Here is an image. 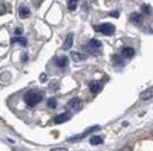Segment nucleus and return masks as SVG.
Instances as JSON below:
<instances>
[{"label": "nucleus", "mask_w": 153, "mask_h": 151, "mask_svg": "<svg viewBox=\"0 0 153 151\" xmlns=\"http://www.w3.org/2000/svg\"><path fill=\"white\" fill-rule=\"evenodd\" d=\"M129 18H131V21H132L134 24H138V25L142 24V15H140L139 13H132Z\"/></svg>", "instance_id": "ddd939ff"}, {"label": "nucleus", "mask_w": 153, "mask_h": 151, "mask_svg": "<svg viewBox=\"0 0 153 151\" xmlns=\"http://www.w3.org/2000/svg\"><path fill=\"white\" fill-rule=\"evenodd\" d=\"M11 43H20L21 46H25L27 45V39H25V38H21V37H17V38H13V39H11Z\"/></svg>", "instance_id": "f3484780"}, {"label": "nucleus", "mask_w": 153, "mask_h": 151, "mask_svg": "<svg viewBox=\"0 0 153 151\" xmlns=\"http://www.w3.org/2000/svg\"><path fill=\"white\" fill-rule=\"evenodd\" d=\"M88 88H90V91L93 94H98L102 90V84L100 81H91L88 84Z\"/></svg>", "instance_id": "0eeeda50"}, {"label": "nucleus", "mask_w": 153, "mask_h": 151, "mask_svg": "<svg viewBox=\"0 0 153 151\" xmlns=\"http://www.w3.org/2000/svg\"><path fill=\"white\" fill-rule=\"evenodd\" d=\"M6 11H7V7H6V4H4V3H0V15L6 14Z\"/></svg>", "instance_id": "412c9836"}, {"label": "nucleus", "mask_w": 153, "mask_h": 151, "mask_svg": "<svg viewBox=\"0 0 153 151\" xmlns=\"http://www.w3.org/2000/svg\"><path fill=\"white\" fill-rule=\"evenodd\" d=\"M118 151H132V148H131V147H122V148H120Z\"/></svg>", "instance_id": "b1692460"}, {"label": "nucleus", "mask_w": 153, "mask_h": 151, "mask_svg": "<svg viewBox=\"0 0 153 151\" xmlns=\"http://www.w3.org/2000/svg\"><path fill=\"white\" fill-rule=\"evenodd\" d=\"M101 143H102L101 136H91V137H90V144H93V146H98V144H101Z\"/></svg>", "instance_id": "2eb2a0df"}, {"label": "nucleus", "mask_w": 153, "mask_h": 151, "mask_svg": "<svg viewBox=\"0 0 153 151\" xmlns=\"http://www.w3.org/2000/svg\"><path fill=\"white\" fill-rule=\"evenodd\" d=\"M47 80H48L47 74H45V73H42V74H41V77H39V81H41V82H45Z\"/></svg>", "instance_id": "4be33fe9"}, {"label": "nucleus", "mask_w": 153, "mask_h": 151, "mask_svg": "<svg viewBox=\"0 0 153 151\" xmlns=\"http://www.w3.org/2000/svg\"><path fill=\"white\" fill-rule=\"evenodd\" d=\"M77 3H79V0H68V9L70 11H74L77 7Z\"/></svg>", "instance_id": "a211bd4d"}, {"label": "nucleus", "mask_w": 153, "mask_h": 151, "mask_svg": "<svg viewBox=\"0 0 153 151\" xmlns=\"http://www.w3.org/2000/svg\"><path fill=\"white\" fill-rule=\"evenodd\" d=\"M100 129V126H93V127H88L86 132H83L82 134H77V136H74V137H70V138H68V141H76V140H82V138H84L86 136H88L90 133H93V132H96V130H98Z\"/></svg>", "instance_id": "20e7f679"}, {"label": "nucleus", "mask_w": 153, "mask_h": 151, "mask_svg": "<svg viewBox=\"0 0 153 151\" xmlns=\"http://www.w3.org/2000/svg\"><path fill=\"white\" fill-rule=\"evenodd\" d=\"M69 119H70L69 113H62V115H58L55 119H53V122H55L56 124H59V123H63V122H66V120H69Z\"/></svg>", "instance_id": "9d476101"}, {"label": "nucleus", "mask_w": 153, "mask_h": 151, "mask_svg": "<svg viewBox=\"0 0 153 151\" xmlns=\"http://www.w3.org/2000/svg\"><path fill=\"white\" fill-rule=\"evenodd\" d=\"M72 45H73V34H69L68 37H66V39H65V43H63V49L65 50H69L70 48H72Z\"/></svg>", "instance_id": "9b49d317"}, {"label": "nucleus", "mask_w": 153, "mask_h": 151, "mask_svg": "<svg viewBox=\"0 0 153 151\" xmlns=\"http://www.w3.org/2000/svg\"><path fill=\"white\" fill-rule=\"evenodd\" d=\"M44 99V92L38 91V90H31L24 94V101L28 106H35L38 105L41 101Z\"/></svg>", "instance_id": "f257e3e1"}, {"label": "nucleus", "mask_w": 153, "mask_h": 151, "mask_svg": "<svg viewBox=\"0 0 153 151\" xmlns=\"http://www.w3.org/2000/svg\"><path fill=\"white\" fill-rule=\"evenodd\" d=\"M13 151H24V150H21V148H13Z\"/></svg>", "instance_id": "cd10ccee"}, {"label": "nucleus", "mask_w": 153, "mask_h": 151, "mask_svg": "<svg viewBox=\"0 0 153 151\" xmlns=\"http://www.w3.org/2000/svg\"><path fill=\"white\" fill-rule=\"evenodd\" d=\"M152 96H153V87L145 90L143 92H140V99H149V98H152Z\"/></svg>", "instance_id": "f8f14e48"}, {"label": "nucleus", "mask_w": 153, "mask_h": 151, "mask_svg": "<svg viewBox=\"0 0 153 151\" xmlns=\"http://www.w3.org/2000/svg\"><path fill=\"white\" fill-rule=\"evenodd\" d=\"M110 15H111V17H118V15H120V13H118V11H111V13H110Z\"/></svg>", "instance_id": "a878e982"}, {"label": "nucleus", "mask_w": 153, "mask_h": 151, "mask_svg": "<svg viewBox=\"0 0 153 151\" xmlns=\"http://www.w3.org/2000/svg\"><path fill=\"white\" fill-rule=\"evenodd\" d=\"M55 63L59 69H65L66 66H68V63H69V59H68L66 56H59V57L55 59Z\"/></svg>", "instance_id": "6e6552de"}, {"label": "nucleus", "mask_w": 153, "mask_h": 151, "mask_svg": "<svg viewBox=\"0 0 153 151\" xmlns=\"http://www.w3.org/2000/svg\"><path fill=\"white\" fill-rule=\"evenodd\" d=\"M142 11H143V14H146V15L152 14V10H150V7H149L148 4H143V6H142Z\"/></svg>", "instance_id": "6ab92c4d"}, {"label": "nucleus", "mask_w": 153, "mask_h": 151, "mask_svg": "<svg viewBox=\"0 0 153 151\" xmlns=\"http://www.w3.org/2000/svg\"><path fill=\"white\" fill-rule=\"evenodd\" d=\"M28 59V56L27 55H23V57H21V60H23V62H25V60Z\"/></svg>", "instance_id": "bb28decb"}, {"label": "nucleus", "mask_w": 153, "mask_h": 151, "mask_svg": "<svg viewBox=\"0 0 153 151\" xmlns=\"http://www.w3.org/2000/svg\"><path fill=\"white\" fill-rule=\"evenodd\" d=\"M51 151H68L66 148H62V147H58V148H52Z\"/></svg>", "instance_id": "393cba45"}, {"label": "nucleus", "mask_w": 153, "mask_h": 151, "mask_svg": "<svg viewBox=\"0 0 153 151\" xmlns=\"http://www.w3.org/2000/svg\"><path fill=\"white\" fill-rule=\"evenodd\" d=\"M48 106H49V108H56V99L55 98L48 99Z\"/></svg>", "instance_id": "aec40b11"}, {"label": "nucleus", "mask_w": 153, "mask_h": 151, "mask_svg": "<svg viewBox=\"0 0 153 151\" xmlns=\"http://www.w3.org/2000/svg\"><path fill=\"white\" fill-rule=\"evenodd\" d=\"M70 57H72L74 62H80V60H83L86 56L82 55V53H79V52H72V53H70Z\"/></svg>", "instance_id": "dca6fc26"}, {"label": "nucleus", "mask_w": 153, "mask_h": 151, "mask_svg": "<svg viewBox=\"0 0 153 151\" xmlns=\"http://www.w3.org/2000/svg\"><path fill=\"white\" fill-rule=\"evenodd\" d=\"M111 60L115 66H124V57H122L121 55H114L111 57Z\"/></svg>", "instance_id": "4468645a"}, {"label": "nucleus", "mask_w": 153, "mask_h": 151, "mask_svg": "<svg viewBox=\"0 0 153 151\" xmlns=\"http://www.w3.org/2000/svg\"><path fill=\"white\" fill-rule=\"evenodd\" d=\"M101 48H102V45L98 39H90L87 42V45L84 46V49L87 50V52H90V53H93V55H98L101 52Z\"/></svg>", "instance_id": "7ed1b4c3"}, {"label": "nucleus", "mask_w": 153, "mask_h": 151, "mask_svg": "<svg viewBox=\"0 0 153 151\" xmlns=\"http://www.w3.org/2000/svg\"><path fill=\"white\" fill-rule=\"evenodd\" d=\"M16 35H21V34H23V29H21V28H16Z\"/></svg>", "instance_id": "5701e85b"}, {"label": "nucleus", "mask_w": 153, "mask_h": 151, "mask_svg": "<svg viewBox=\"0 0 153 151\" xmlns=\"http://www.w3.org/2000/svg\"><path fill=\"white\" fill-rule=\"evenodd\" d=\"M19 14H20L21 18H27V17L31 15V11H30V9L25 7V6H20L19 7Z\"/></svg>", "instance_id": "1a4fd4ad"}, {"label": "nucleus", "mask_w": 153, "mask_h": 151, "mask_svg": "<svg viewBox=\"0 0 153 151\" xmlns=\"http://www.w3.org/2000/svg\"><path fill=\"white\" fill-rule=\"evenodd\" d=\"M94 29L97 32H100V34H102V35H107V37H111V35H114V32H115V27L110 23H104V24H100V25H96Z\"/></svg>", "instance_id": "f03ea898"}, {"label": "nucleus", "mask_w": 153, "mask_h": 151, "mask_svg": "<svg viewBox=\"0 0 153 151\" xmlns=\"http://www.w3.org/2000/svg\"><path fill=\"white\" fill-rule=\"evenodd\" d=\"M135 55V50L129 46H125V48H122L121 49V56L124 57V59H131V57H134Z\"/></svg>", "instance_id": "423d86ee"}, {"label": "nucleus", "mask_w": 153, "mask_h": 151, "mask_svg": "<svg viewBox=\"0 0 153 151\" xmlns=\"http://www.w3.org/2000/svg\"><path fill=\"white\" fill-rule=\"evenodd\" d=\"M66 108L70 110H80L82 109V101H80L79 98H73V99H70L69 102H68Z\"/></svg>", "instance_id": "39448f33"}]
</instances>
